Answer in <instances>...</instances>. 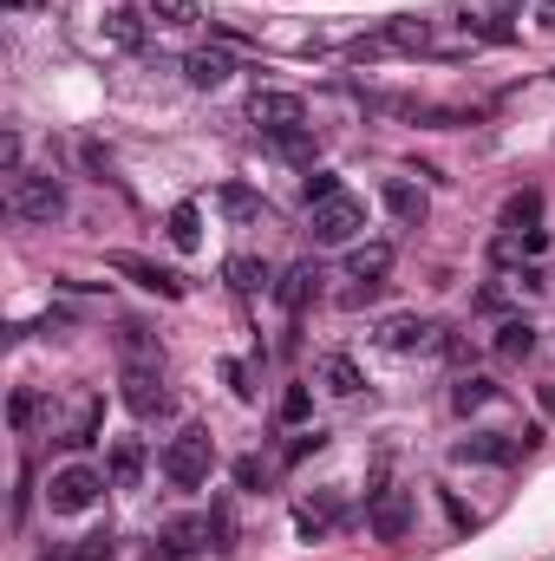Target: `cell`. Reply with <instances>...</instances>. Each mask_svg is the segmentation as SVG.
I'll return each instance as SVG.
<instances>
[{"instance_id":"obj_1","label":"cell","mask_w":555,"mask_h":561,"mask_svg":"<svg viewBox=\"0 0 555 561\" xmlns=\"http://www.w3.org/2000/svg\"><path fill=\"white\" fill-rule=\"evenodd\" d=\"M209 470H216V444H209V431H203V424H183V431L170 437V450H163V477H170L177 490H203Z\"/></svg>"},{"instance_id":"obj_2","label":"cell","mask_w":555,"mask_h":561,"mask_svg":"<svg viewBox=\"0 0 555 561\" xmlns=\"http://www.w3.org/2000/svg\"><path fill=\"white\" fill-rule=\"evenodd\" d=\"M307 229H314V242H320V249H353V242L366 236V203L340 190V196L314 203V222H307Z\"/></svg>"},{"instance_id":"obj_3","label":"cell","mask_w":555,"mask_h":561,"mask_svg":"<svg viewBox=\"0 0 555 561\" xmlns=\"http://www.w3.org/2000/svg\"><path fill=\"white\" fill-rule=\"evenodd\" d=\"M105 470H92V463H66V470H53L46 477V510L53 516H79V510H92L99 496H105Z\"/></svg>"},{"instance_id":"obj_4","label":"cell","mask_w":555,"mask_h":561,"mask_svg":"<svg viewBox=\"0 0 555 561\" xmlns=\"http://www.w3.org/2000/svg\"><path fill=\"white\" fill-rule=\"evenodd\" d=\"M431 46V26L424 20H412V13H399V20H386L380 33H360L353 46H347V59H380V53H424Z\"/></svg>"},{"instance_id":"obj_5","label":"cell","mask_w":555,"mask_h":561,"mask_svg":"<svg viewBox=\"0 0 555 561\" xmlns=\"http://www.w3.org/2000/svg\"><path fill=\"white\" fill-rule=\"evenodd\" d=\"M7 209L20 222H59L66 216V190H59V176H13Z\"/></svg>"},{"instance_id":"obj_6","label":"cell","mask_w":555,"mask_h":561,"mask_svg":"<svg viewBox=\"0 0 555 561\" xmlns=\"http://www.w3.org/2000/svg\"><path fill=\"white\" fill-rule=\"evenodd\" d=\"M418 523V503L412 490H399V483H386V490H373V503H366V529L380 536V542H406Z\"/></svg>"},{"instance_id":"obj_7","label":"cell","mask_w":555,"mask_h":561,"mask_svg":"<svg viewBox=\"0 0 555 561\" xmlns=\"http://www.w3.org/2000/svg\"><path fill=\"white\" fill-rule=\"evenodd\" d=\"M118 399L132 419H170V392H163V366H125Z\"/></svg>"},{"instance_id":"obj_8","label":"cell","mask_w":555,"mask_h":561,"mask_svg":"<svg viewBox=\"0 0 555 561\" xmlns=\"http://www.w3.org/2000/svg\"><path fill=\"white\" fill-rule=\"evenodd\" d=\"M249 125H262V138H275V131H294V125H307V105H301L294 92H275V85H262V92L249 99Z\"/></svg>"},{"instance_id":"obj_9","label":"cell","mask_w":555,"mask_h":561,"mask_svg":"<svg viewBox=\"0 0 555 561\" xmlns=\"http://www.w3.org/2000/svg\"><path fill=\"white\" fill-rule=\"evenodd\" d=\"M183 79H190L196 92H216V85L236 79V59H229L223 46H196V53H183Z\"/></svg>"},{"instance_id":"obj_10","label":"cell","mask_w":555,"mask_h":561,"mask_svg":"<svg viewBox=\"0 0 555 561\" xmlns=\"http://www.w3.org/2000/svg\"><path fill=\"white\" fill-rule=\"evenodd\" d=\"M99 424H105V399H99V392H79V399H72V419L59 431V444L86 450V444H99Z\"/></svg>"},{"instance_id":"obj_11","label":"cell","mask_w":555,"mask_h":561,"mask_svg":"<svg viewBox=\"0 0 555 561\" xmlns=\"http://www.w3.org/2000/svg\"><path fill=\"white\" fill-rule=\"evenodd\" d=\"M380 203L399 216V229H418V222H424V209H431L412 176H386V183H380Z\"/></svg>"},{"instance_id":"obj_12","label":"cell","mask_w":555,"mask_h":561,"mask_svg":"<svg viewBox=\"0 0 555 561\" xmlns=\"http://www.w3.org/2000/svg\"><path fill=\"white\" fill-rule=\"evenodd\" d=\"M347 275L360 280V287H380V280L393 275V242H353L347 249Z\"/></svg>"},{"instance_id":"obj_13","label":"cell","mask_w":555,"mask_h":561,"mask_svg":"<svg viewBox=\"0 0 555 561\" xmlns=\"http://www.w3.org/2000/svg\"><path fill=\"white\" fill-rule=\"evenodd\" d=\"M144 463H150L144 437H118V444H112V457H105V477H112V490H138Z\"/></svg>"},{"instance_id":"obj_14","label":"cell","mask_w":555,"mask_h":561,"mask_svg":"<svg viewBox=\"0 0 555 561\" xmlns=\"http://www.w3.org/2000/svg\"><path fill=\"white\" fill-rule=\"evenodd\" d=\"M275 300L287 313H301L307 300H320V262H294V268L275 280Z\"/></svg>"},{"instance_id":"obj_15","label":"cell","mask_w":555,"mask_h":561,"mask_svg":"<svg viewBox=\"0 0 555 561\" xmlns=\"http://www.w3.org/2000/svg\"><path fill=\"white\" fill-rule=\"evenodd\" d=\"M112 268L132 275L138 287H150V294H163V300H183V280L170 275V268H157V262H144V255H112Z\"/></svg>"},{"instance_id":"obj_16","label":"cell","mask_w":555,"mask_h":561,"mask_svg":"<svg viewBox=\"0 0 555 561\" xmlns=\"http://www.w3.org/2000/svg\"><path fill=\"white\" fill-rule=\"evenodd\" d=\"M431 333H438L431 320H418V313H393V320L380 327V346H386V353H418V346H431Z\"/></svg>"},{"instance_id":"obj_17","label":"cell","mask_w":555,"mask_h":561,"mask_svg":"<svg viewBox=\"0 0 555 561\" xmlns=\"http://www.w3.org/2000/svg\"><path fill=\"white\" fill-rule=\"evenodd\" d=\"M490 346H497V359H503V366H523V359L536 353V327H530L523 313H510V320L497 327V340H490Z\"/></svg>"},{"instance_id":"obj_18","label":"cell","mask_w":555,"mask_h":561,"mask_svg":"<svg viewBox=\"0 0 555 561\" xmlns=\"http://www.w3.org/2000/svg\"><path fill=\"white\" fill-rule=\"evenodd\" d=\"M333 523H340V496H333V490H320V496H307V503L294 510V529H301L307 542H320Z\"/></svg>"},{"instance_id":"obj_19","label":"cell","mask_w":555,"mask_h":561,"mask_svg":"<svg viewBox=\"0 0 555 561\" xmlns=\"http://www.w3.org/2000/svg\"><path fill=\"white\" fill-rule=\"evenodd\" d=\"M503 229H510V236L543 229V190H510V196H503Z\"/></svg>"},{"instance_id":"obj_20","label":"cell","mask_w":555,"mask_h":561,"mask_svg":"<svg viewBox=\"0 0 555 561\" xmlns=\"http://www.w3.org/2000/svg\"><path fill=\"white\" fill-rule=\"evenodd\" d=\"M320 386H327L333 399H360V392H366V373H360L347 353H327V359H320Z\"/></svg>"},{"instance_id":"obj_21","label":"cell","mask_w":555,"mask_h":561,"mask_svg":"<svg viewBox=\"0 0 555 561\" xmlns=\"http://www.w3.org/2000/svg\"><path fill=\"white\" fill-rule=\"evenodd\" d=\"M163 236H170V249H183V255L203 249V209H196V203H177V209L163 216Z\"/></svg>"},{"instance_id":"obj_22","label":"cell","mask_w":555,"mask_h":561,"mask_svg":"<svg viewBox=\"0 0 555 561\" xmlns=\"http://www.w3.org/2000/svg\"><path fill=\"white\" fill-rule=\"evenodd\" d=\"M223 275H229L236 294H269V287H275L269 262H256V255H229V262H223Z\"/></svg>"},{"instance_id":"obj_23","label":"cell","mask_w":555,"mask_h":561,"mask_svg":"<svg viewBox=\"0 0 555 561\" xmlns=\"http://www.w3.org/2000/svg\"><path fill=\"white\" fill-rule=\"evenodd\" d=\"M118 353H125V366H157V333L144 320H125L118 327Z\"/></svg>"},{"instance_id":"obj_24","label":"cell","mask_w":555,"mask_h":561,"mask_svg":"<svg viewBox=\"0 0 555 561\" xmlns=\"http://www.w3.org/2000/svg\"><path fill=\"white\" fill-rule=\"evenodd\" d=\"M490 399H497V386H490V379H477V373H464V379L451 386V412H457V419H471V412H484Z\"/></svg>"},{"instance_id":"obj_25","label":"cell","mask_w":555,"mask_h":561,"mask_svg":"<svg viewBox=\"0 0 555 561\" xmlns=\"http://www.w3.org/2000/svg\"><path fill=\"white\" fill-rule=\"evenodd\" d=\"M105 39L125 46V53H138L144 46V20L132 13V7H112V13H105Z\"/></svg>"},{"instance_id":"obj_26","label":"cell","mask_w":555,"mask_h":561,"mask_svg":"<svg viewBox=\"0 0 555 561\" xmlns=\"http://www.w3.org/2000/svg\"><path fill=\"white\" fill-rule=\"evenodd\" d=\"M216 203H223V216H229V222H256V216H262V196H256L249 183H229Z\"/></svg>"},{"instance_id":"obj_27","label":"cell","mask_w":555,"mask_h":561,"mask_svg":"<svg viewBox=\"0 0 555 561\" xmlns=\"http://www.w3.org/2000/svg\"><path fill=\"white\" fill-rule=\"evenodd\" d=\"M59 561H118V536H112V529H92L86 542H72Z\"/></svg>"},{"instance_id":"obj_28","label":"cell","mask_w":555,"mask_h":561,"mask_svg":"<svg viewBox=\"0 0 555 561\" xmlns=\"http://www.w3.org/2000/svg\"><path fill=\"white\" fill-rule=\"evenodd\" d=\"M269 144H275L281 157H294V163H314V150H320V138H314V125H294V131H275Z\"/></svg>"},{"instance_id":"obj_29","label":"cell","mask_w":555,"mask_h":561,"mask_svg":"<svg viewBox=\"0 0 555 561\" xmlns=\"http://www.w3.org/2000/svg\"><path fill=\"white\" fill-rule=\"evenodd\" d=\"M150 20H157V26H196L203 7H196V0H150Z\"/></svg>"},{"instance_id":"obj_30","label":"cell","mask_w":555,"mask_h":561,"mask_svg":"<svg viewBox=\"0 0 555 561\" xmlns=\"http://www.w3.org/2000/svg\"><path fill=\"white\" fill-rule=\"evenodd\" d=\"M33 412H39V392H33V386H13V399H7V424H13L20 437L33 431Z\"/></svg>"},{"instance_id":"obj_31","label":"cell","mask_w":555,"mask_h":561,"mask_svg":"<svg viewBox=\"0 0 555 561\" xmlns=\"http://www.w3.org/2000/svg\"><path fill=\"white\" fill-rule=\"evenodd\" d=\"M301 196H307V209H314V203L340 196V176H333V170H314V163H307V176H301Z\"/></svg>"},{"instance_id":"obj_32","label":"cell","mask_w":555,"mask_h":561,"mask_svg":"<svg viewBox=\"0 0 555 561\" xmlns=\"http://www.w3.org/2000/svg\"><path fill=\"white\" fill-rule=\"evenodd\" d=\"M281 419L307 424V419H314V392H307V386H287V392H281Z\"/></svg>"},{"instance_id":"obj_33","label":"cell","mask_w":555,"mask_h":561,"mask_svg":"<svg viewBox=\"0 0 555 561\" xmlns=\"http://www.w3.org/2000/svg\"><path fill=\"white\" fill-rule=\"evenodd\" d=\"M269 483V463L262 457H236V490H262Z\"/></svg>"},{"instance_id":"obj_34","label":"cell","mask_w":555,"mask_h":561,"mask_svg":"<svg viewBox=\"0 0 555 561\" xmlns=\"http://www.w3.org/2000/svg\"><path fill=\"white\" fill-rule=\"evenodd\" d=\"M223 379H229V392H236V399H256V373H249L242 359H229V366H223Z\"/></svg>"},{"instance_id":"obj_35","label":"cell","mask_w":555,"mask_h":561,"mask_svg":"<svg viewBox=\"0 0 555 561\" xmlns=\"http://www.w3.org/2000/svg\"><path fill=\"white\" fill-rule=\"evenodd\" d=\"M229 536H236V523H229V503H216V510H209V549H229Z\"/></svg>"},{"instance_id":"obj_36","label":"cell","mask_w":555,"mask_h":561,"mask_svg":"<svg viewBox=\"0 0 555 561\" xmlns=\"http://www.w3.org/2000/svg\"><path fill=\"white\" fill-rule=\"evenodd\" d=\"M320 444H327V431H301V437H294V450H287V457H294V463H301V457H314V450H320Z\"/></svg>"},{"instance_id":"obj_37","label":"cell","mask_w":555,"mask_h":561,"mask_svg":"<svg viewBox=\"0 0 555 561\" xmlns=\"http://www.w3.org/2000/svg\"><path fill=\"white\" fill-rule=\"evenodd\" d=\"M0 157H7V170H13V176H20V138H13V131H7V138H0Z\"/></svg>"},{"instance_id":"obj_38","label":"cell","mask_w":555,"mask_h":561,"mask_svg":"<svg viewBox=\"0 0 555 561\" xmlns=\"http://www.w3.org/2000/svg\"><path fill=\"white\" fill-rule=\"evenodd\" d=\"M517 287H523V294H543L550 280H543V268H523V275H517Z\"/></svg>"},{"instance_id":"obj_39","label":"cell","mask_w":555,"mask_h":561,"mask_svg":"<svg viewBox=\"0 0 555 561\" xmlns=\"http://www.w3.org/2000/svg\"><path fill=\"white\" fill-rule=\"evenodd\" d=\"M543 412L555 419V386H543Z\"/></svg>"},{"instance_id":"obj_40","label":"cell","mask_w":555,"mask_h":561,"mask_svg":"<svg viewBox=\"0 0 555 561\" xmlns=\"http://www.w3.org/2000/svg\"><path fill=\"white\" fill-rule=\"evenodd\" d=\"M543 26H550V33H555V0H550V7H543Z\"/></svg>"},{"instance_id":"obj_41","label":"cell","mask_w":555,"mask_h":561,"mask_svg":"<svg viewBox=\"0 0 555 561\" xmlns=\"http://www.w3.org/2000/svg\"><path fill=\"white\" fill-rule=\"evenodd\" d=\"M7 7H33V0H7Z\"/></svg>"}]
</instances>
